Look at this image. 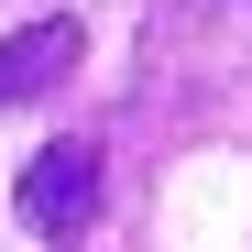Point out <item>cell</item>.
<instances>
[{"mask_svg":"<svg viewBox=\"0 0 252 252\" xmlns=\"http://www.w3.org/2000/svg\"><path fill=\"white\" fill-rule=\"evenodd\" d=\"M11 208H22V230H44V241H77V230L99 220V143H88V132L44 143V154L22 164Z\"/></svg>","mask_w":252,"mask_h":252,"instance_id":"cell-1","label":"cell"},{"mask_svg":"<svg viewBox=\"0 0 252 252\" xmlns=\"http://www.w3.org/2000/svg\"><path fill=\"white\" fill-rule=\"evenodd\" d=\"M66 66H77V22H66V11H55V22H22L11 44H0V110H11V99H44Z\"/></svg>","mask_w":252,"mask_h":252,"instance_id":"cell-2","label":"cell"}]
</instances>
